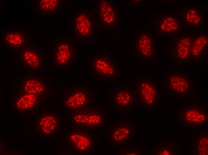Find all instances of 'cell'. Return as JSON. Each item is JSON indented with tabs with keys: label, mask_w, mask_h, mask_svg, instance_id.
<instances>
[{
	"label": "cell",
	"mask_w": 208,
	"mask_h": 155,
	"mask_svg": "<svg viewBox=\"0 0 208 155\" xmlns=\"http://www.w3.org/2000/svg\"><path fill=\"white\" fill-rule=\"evenodd\" d=\"M88 67L91 76L101 80H112L120 75L117 62L106 52L92 53L88 60Z\"/></svg>",
	"instance_id": "cell-1"
},
{
	"label": "cell",
	"mask_w": 208,
	"mask_h": 155,
	"mask_svg": "<svg viewBox=\"0 0 208 155\" xmlns=\"http://www.w3.org/2000/svg\"><path fill=\"white\" fill-rule=\"evenodd\" d=\"M94 98V93L86 86H71L63 96L62 106L72 115L89 108Z\"/></svg>",
	"instance_id": "cell-2"
},
{
	"label": "cell",
	"mask_w": 208,
	"mask_h": 155,
	"mask_svg": "<svg viewBox=\"0 0 208 155\" xmlns=\"http://www.w3.org/2000/svg\"><path fill=\"white\" fill-rule=\"evenodd\" d=\"M70 27L73 35L77 39L89 41L95 36V22L89 11L78 10L72 15Z\"/></svg>",
	"instance_id": "cell-3"
},
{
	"label": "cell",
	"mask_w": 208,
	"mask_h": 155,
	"mask_svg": "<svg viewBox=\"0 0 208 155\" xmlns=\"http://www.w3.org/2000/svg\"><path fill=\"white\" fill-rule=\"evenodd\" d=\"M75 43L70 40H60L54 45L52 50L53 64L57 69L71 68L77 59Z\"/></svg>",
	"instance_id": "cell-4"
},
{
	"label": "cell",
	"mask_w": 208,
	"mask_h": 155,
	"mask_svg": "<svg viewBox=\"0 0 208 155\" xmlns=\"http://www.w3.org/2000/svg\"><path fill=\"white\" fill-rule=\"evenodd\" d=\"M136 86L139 104L142 107L154 108L158 106L159 88L153 78H141L136 81Z\"/></svg>",
	"instance_id": "cell-5"
},
{
	"label": "cell",
	"mask_w": 208,
	"mask_h": 155,
	"mask_svg": "<svg viewBox=\"0 0 208 155\" xmlns=\"http://www.w3.org/2000/svg\"><path fill=\"white\" fill-rule=\"evenodd\" d=\"M71 116V123L77 128L97 129L102 128L105 123V112L97 107L84 110Z\"/></svg>",
	"instance_id": "cell-6"
},
{
	"label": "cell",
	"mask_w": 208,
	"mask_h": 155,
	"mask_svg": "<svg viewBox=\"0 0 208 155\" xmlns=\"http://www.w3.org/2000/svg\"><path fill=\"white\" fill-rule=\"evenodd\" d=\"M66 142L74 152L87 154L95 149L96 139L90 131L79 129H74L67 134Z\"/></svg>",
	"instance_id": "cell-7"
},
{
	"label": "cell",
	"mask_w": 208,
	"mask_h": 155,
	"mask_svg": "<svg viewBox=\"0 0 208 155\" xmlns=\"http://www.w3.org/2000/svg\"><path fill=\"white\" fill-rule=\"evenodd\" d=\"M134 47L135 55L144 61L155 59L157 44L150 34L142 32L134 34Z\"/></svg>",
	"instance_id": "cell-8"
},
{
	"label": "cell",
	"mask_w": 208,
	"mask_h": 155,
	"mask_svg": "<svg viewBox=\"0 0 208 155\" xmlns=\"http://www.w3.org/2000/svg\"><path fill=\"white\" fill-rule=\"evenodd\" d=\"M98 1L97 18L100 26L105 28L117 27L119 25L118 5L112 0Z\"/></svg>",
	"instance_id": "cell-9"
},
{
	"label": "cell",
	"mask_w": 208,
	"mask_h": 155,
	"mask_svg": "<svg viewBox=\"0 0 208 155\" xmlns=\"http://www.w3.org/2000/svg\"><path fill=\"white\" fill-rule=\"evenodd\" d=\"M46 96L22 92L16 94L12 103L13 110L20 113H29L37 110L42 104Z\"/></svg>",
	"instance_id": "cell-10"
},
{
	"label": "cell",
	"mask_w": 208,
	"mask_h": 155,
	"mask_svg": "<svg viewBox=\"0 0 208 155\" xmlns=\"http://www.w3.org/2000/svg\"><path fill=\"white\" fill-rule=\"evenodd\" d=\"M179 118L187 127L204 125L208 122V111L200 105L184 106L180 111Z\"/></svg>",
	"instance_id": "cell-11"
},
{
	"label": "cell",
	"mask_w": 208,
	"mask_h": 155,
	"mask_svg": "<svg viewBox=\"0 0 208 155\" xmlns=\"http://www.w3.org/2000/svg\"><path fill=\"white\" fill-rule=\"evenodd\" d=\"M38 132L41 136L51 137L56 134L59 129L58 114L53 111H43L36 118Z\"/></svg>",
	"instance_id": "cell-12"
},
{
	"label": "cell",
	"mask_w": 208,
	"mask_h": 155,
	"mask_svg": "<svg viewBox=\"0 0 208 155\" xmlns=\"http://www.w3.org/2000/svg\"><path fill=\"white\" fill-rule=\"evenodd\" d=\"M19 63L25 69L33 71H41L43 68V55L37 48L30 45L20 49Z\"/></svg>",
	"instance_id": "cell-13"
},
{
	"label": "cell",
	"mask_w": 208,
	"mask_h": 155,
	"mask_svg": "<svg viewBox=\"0 0 208 155\" xmlns=\"http://www.w3.org/2000/svg\"><path fill=\"white\" fill-rule=\"evenodd\" d=\"M28 30L20 27L10 28L3 34L5 45L12 49L19 50L30 45V40L33 37Z\"/></svg>",
	"instance_id": "cell-14"
},
{
	"label": "cell",
	"mask_w": 208,
	"mask_h": 155,
	"mask_svg": "<svg viewBox=\"0 0 208 155\" xmlns=\"http://www.w3.org/2000/svg\"><path fill=\"white\" fill-rule=\"evenodd\" d=\"M166 80L168 91L176 95L188 94L192 87V79L185 73H170L168 75Z\"/></svg>",
	"instance_id": "cell-15"
},
{
	"label": "cell",
	"mask_w": 208,
	"mask_h": 155,
	"mask_svg": "<svg viewBox=\"0 0 208 155\" xmlns=\"http://www.w3.org/2000/svg\"><path fill=\"white\" fill-rule=\"evenodd\" d=\"M19 87V92L46 97L48 94V83L39 76L32 75L26 76L21 81Z\"/></svg>",
	"instance_id": "cell-16"
},
{
	"label": "cell",
	"mask_w": 208,
	"mask_h": 155,
	"mask_svg": "<svg viewBox=\"0 0 208 155\" xmlns=\"http://www.w3.org/2000/svg\"><path fill=\"white\" fill-rule=\"evenodd\" d=\"M108 133L111 142L122 145L134 138V130L131 123L119 122L116 123L111 126Z\"/></svg>",
	"instance_id": "cell-17"
},
{
	"label": "cell",
	"mask_w": 208,
	"mask_h": 155,
	"mask_svg": "<svg viewBox=\"0 0 208 155\" xmlns=\"http://www.w3.org/2000/svg\"><path fill=\"white\" fill-rule=\"evenodd\" d=\"M111 101L115 107L122 109L131 107L135 103L134 96L129 88H120L115 89L111 94Z\"/></svg>",
	"instance_id": "cell-18"
},
{
	"label": "cell",
	"mask_w": 208,
	"mask_h": 155,
	"mask_svg": "<svg viewBox=\"0 0 208 155\" xmlns=\"http://www.w3.org/2000/svg\"><path fill=\"white\" fill-rule=\"evenodd\" d=\"M158 35H169L177 33L180 30L179 20L172 13H163L155 21Z\"/></svg>",
	"instance_id": "cell-19"
},
{
	"label": "cell",
	"mask_w": 208,
	"mask_h": 155,
	"mask_svg": "<svg viewBox=\"0 0 208 155\" xmlns=\"http://www.w3.org/2000/svg\"><path fill=\"white\" fill-rule=\"evenodd\" d=\"M183 23L192 27H200L204 22L205 11L200 7H188L181 10Z\"/></svg>",
	"instance_id": "cell-20"
},
{
	"label": "cell",
	"mask_w": 208,
	"mask_h": 155,
	"mask_svg": "<svg viewBox=\"0 0 208 155\" xmlns=\"http://www.w3.org/2000/svg\"><path fill=\"white\" fill-rule=\"evenodd\" d=\"M194 38L187 35L176 38L173 46V55L176 61L183 62L189 60L190 51Z\"/></svg>",
	"instance_id": "cell-21"
},
{
	"label": "cell",
	"mask_w": 208,
	"mask_h": 155,
	"mask_svg": "<svg viewBox=\"0 0 208 155\" xmlns=\"http://www.w3.org/2000/svg\"><path fill=\"white\" fill-rule=\"evenodd\" d=\"M63 4L60 0H37V9L40 13L47 16L57 12L62 7Z\"/></svg>",
	"instance_id": "cell-22"
},
{
	"label": "cell",
	"mask_w": 208,
	"mask_h": 155,
	"mask_svg": "<svg viewBox=\"0 0 208 155\" xmlns=\"http://www.w3.org/2000/svg\"><path fill=\"white\" fill-rule=\"evenodd\" d=\"M208 46L207 37L204 34L194 37L190 52V59L199 58L204 54Z\"/></svg>",
	"instance_id": "cell-23"
},
{
	"label": "cell",
	"mask_w": 208,
	"mask_h": 155,
	"mask_svg": "<svg viewBox=\"0 0 208 155\" xmlns=\"http://www.w3.org/2000/svg\"><path fill=\"white\" fill-rule=\"evenodd\" d=\"M196 154L200 155L208 154V138L207 135H202L197 137L195 143Z\"/></svg>",
	"instance_id": "cell-24"
},
{
	"label": "cell",
	"mask_w": 208,
	"mask_h": 155,
	"mask_svg": "<svg viewBox=\"0 0 208 155\" xmlns=\"http://www.w3.org/2000/svg\"><path fill=\"white\" fill-rule=\"evenodd\" d=\"M175 148L171 146H159L152 154L154 155H175Z\"/></svg>",
	"instance_id": "cell-25"
},
{
	"label": "cell",
	"mask_w": 208,
	"mask_h": 155,
	"mask_svg": "<svg viewBox=\"0 0 208 155\" xmlns=\"http://www.w3.org/2000/svg\"><path fill=\"white\" fill-rule=\"evenodd\" d=\"M120 155H140V153L138 149H126L123 152L120 154Z\"/></svg>",
	"instance_id": "cell-26"
}]
</instances>
